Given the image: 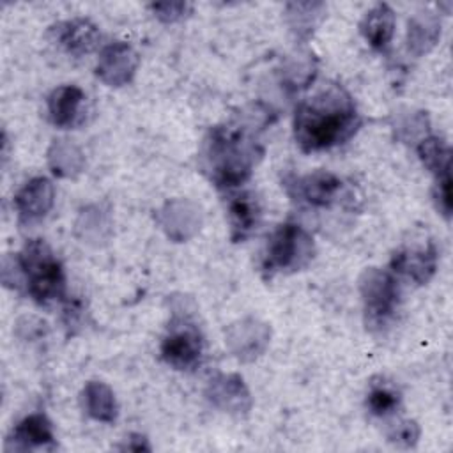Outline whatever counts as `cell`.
<instances>
[{"label": "cell", "instance_id": "obj_1", "mask_svg": "<svg viewBox=\"0 0 453 453\" xmlns=\"http://www.w3.org/2000/svg\"><path fill=\"white\" fill-rule=\"evenodd\" d=\"M271 122L265 108L253 106L230 122L218 124L202 140L198 163L207 179L219 189L244 184L264 156L260 131Z\"/></svg>", "mask_w": 453, "mask_h": 453}, {"label": "cell", "instance_id": "obj_2", "mask_svg": "<svg viewBox=\"0 0 453 453\" xmlns=\"http://www.w3.org/2000/svg\"><path fill=\"white\" fill-rule=\"evenodd\" d=\"M352 96L340 83L326 81L296 108L294 138L304 152H319L345 143L361 127Z\"/></svg>", "mask_w": 453, "mask_h": 453}, {"label": "cell", "instance_id": "obj_3", "mask_svg": "<svg viewBox=\"0 0 453 453\" xmlns=\"http://www.w3.org/2000/svg\"><path fill=\"white\" fill-rule=\"evenodd\" d=\"M21 281L27 294L41 306L65 297V273L50 244L42 239H30L16 255Z\"/></svg>", "mask_w": 453, "mask_h": 453}, {"label": "cell", "instance_id": "obj_4", "mask_svg": "<svg viewBox=\"0 0 453 453\" xmlns=\"http://www.w3.org/2000/svg\"><path fill=\"white\" fill-rule=\"evenodd\" d=\"M315 257V242L301 225L287 221L280 225L267 239L260 271L265 278L274 274H290L304 269Z\"/></svg>", "mask_w": 453, "mask_h": 453}, {"label": "cell", "instance_id": "obj_5", "mask_svg": "<svg viewBox=\"0 0 453 453\" xmlns=\"http://www.w3.org/2000/svg\"><path fill=\"white\" fill-rule=\"evenodd\" d=\"M365 324L372 331H382L396 317L400 306V285L391 271L368 267L359 278Z\"/></svg>", "mask_w": 453, "mask_h": 453}, {"label": "cell", "instance_id": "obj_6", "mask_svg": "<svg viewBox=\"0 0 453 453\" xmlns=\"http://www.w3.org/2000/svg\"><path fill=\"white\" fill-rule=\"evenodd\" d=\"M159 352L161 359L175 370H189L200 363L203 354V336L188 313L177 315L173 311L166 334L161 340Z\"/></svg>", "mask_w": 453, "mask_h": 453}, {"label": "cell", "instance_id": "obj_7", "mask_svg": "<svg viewBox=\"0 0 453 453\" xmlns=\"http://www.w3.org/2000/svg\"><path fill=\"white\" fill-rule=\"evenodd\" d=\"M285 186L292 200H297L308 207H329L338 202L343 189L342 179L326 170L292 177Z\"/></svg>", "mask_w": 453, "mask_h": 453}, {"label": "cell", "instance_id": "obj_8", "mask_svg": "<svg viewBox=\"0 0 453 453\" xmlns=\"http://www.w3.org/2000/svg\"><path fill=\"white\" fill-rule=\"evenodd\" d=\"M271 340V327L260 319L244 317L230 324L225 331V342L230 352L242 363L260 357Z\"/></svg>", "mask_w": 453, "mask_h": 453}, {"label": "cell", "instance_id": "obj_9", "mask_svg": "<svg viewBox=\"0 0 453 453\" xmlns=\"http://www.w3.org/2000/svg\"><path fill=\"white\" fill-rule=\"evenodd\" d=\"M136 50L124 41L106 44L96 64V76L108 87L127 85L138 69Z\"/></svg>", "mask_w": 453, "mask_h": 453}, {"label": "cell", "instance_id": "obj_10", "mask_svg": "<svg viewBox=\"0 0 453 453\" xmlns=\"http://www.w3.org/2000/svg\"><path fill=\"white\" fill-rule=\"evenodd\" d=\"M389 267L393 274L425 285L437 271V248L432 241L419 246H402L391 255Z\"/></svg>", "mask_w": 453, "mask_h": 453}, {"label": "cell", "instance_id": "obj_11", "mask_svg": "<svg viewBox=\"0 0 453 453\" xmlns=\"http://www.w3.org/2000/svg\"><path fill=\"white\" fill-rule=\"evenodd\" d=\"M207 400L219 411L244 416L251 409V393L239 373H221L211 379L205 389Z\"/></svg>", "mask_w": 453, "mask_h": 453}, {"label": "cell", "instance_id": "obj_12", "mask_svg": "<svg viewBox=\"0 0 453 453\" xmlns=\"http://www.w3.org/2000/svg\"><path fill=\"white\" fill-rule=\"evenodd\" d=\"M226 219L232 242L246 241L260 225L262 205L260 198L251 189H242L228 196Z\"/></svg>", "mask_w": 453, "mask_h": 453}, {"label": "cell", "instance_id": "obj_13", "mask_svg": "<svg viewBox=\"0 0 453 453\" xmlns=\"http://www.w3.org/2000/svg\"><path fill=\"white\" fill-rule=\"evenodd\" d=\"M57 448L53 425L42 412L25 416L11 432L5 442L7 451L53 449Z\"/></svg>", "mask_w": 453, "mask_h": 453}, {"label": "cell", "instance_id": "obj_14", "mask_svg": "<svg viewBox=\"0 0 453 453\" xmlns=\"http://www.w3.org/2000/svg\"><path fill=\"white\" fill-rule=\"evenodd\" d=\"M157 221L170 239L182 242L196 234L202 225V214L195 203L184 198H175L163 205Z\"/></svg>", "mask_w": 453, "mask_h": 453}, {"label": "cell", "instance_id": "obj_15", "mask_svg": "<svg viewBox=\"0 0 453 453\" xmlns=\"http://www.w3.org/2000/svg\"><path fill=\"white\" fill-rule=\"evenodd\" d=\"M55 202V188L46 177H34L14 195V209L21 221L32 223L44 218Z\"/></svg>", "mask_w": 453, "mask_h": 453}, {"label": "cell", "instance_id": "obj_16", "mask_svg": "<svg viewBox=\"0 0 453 453\" xmlns=\"http://www.w3.org/2000/svg\"><path fill=\"white\" fill-rule=\"evenodd\" d=\"M55 41L71 55L81 57L94 51L101 41L97 25L87 18L60 21L51 28Z\"/></svg>", "mask_w": 453, "mask_h": 453}, {"label": "cell", "instance_id": "obj_17", "mask_svg": "<svg viewBox=\"0 0 453 453\" xmlns=\"http://www.w3.org/2000/svg\"><path fill=\"white\" fill-rule=\"evenodd\" d=\"M85 94L76 85H62L48 96V115L53 126L67 129L76 127L83 120Z\"/></svg>", "mask_w": 453, "mask_h": 453}, {"label": "cell", "instance_id": "obj_18", "mask_svg": "<svg viewBox=\"0 0 453 453\" xmlns=\"http://www.w3.org/2000/svg\"><path fill=\"white\" fill-rule=\"evenodd\" d=\"M395 23L393 9L388 4H377L363 16L359 30L373 50L384 51L393 39Z\"/></svg>", "mask_w": 453, "mask_h": 453}, {"label": "cell", "instance_id": "obj_19", "mask_svg": "<svg viewBox=\"0 0 453 453\" xmlns=\"http://www.w3.org/2000/svg\"><path fill=\"white\" fill-rule=\"evenodd\" d=\"M441 37V21L432 12H418L407 25V50L414 57L428 53Z\"/></svg>", "mask_w": 453, "mask_h": 453}, {"label": "cell", "instance_id": "obj_20", "mask_svg": "<svg viewBox=\"0 0 453 453\" xmlns=\"http://www.w3.org/2000/svg\"><path fill=\"white\" fill-rule=\"evenodd\" d=\"M83 407L87 414L101 423H113L119 414V405L113 389L101 380H88L83 388Z\"/></svg>", "mask_w": 453, "mask_h": 453}, {"label": "cell", "instance_id": "obj_21", "mask_svg": "<svg viewBox=\"0 0 453 453\" xmlns=\"http://www.w3.org/2000/svg\"><path fill=\"white\" fill-rule=\"evenodd\" d=\"M48 165L51 172L60 179H74L85 166V156L81 149L71 140H53L48 149Z\"/></svg>", "mask_w": 453, "mask_h": 453}, {"label": "cell", "instance_id": "obj_22", "mask_svg": "<svg viewBox=\"0 0 453 453\" xmlns=\"http://www.w3.org/2000/svg\"><path fill=\"white\" fill-rule=\"evenodd\" d=\"M317 76V58L311 51H296L287 57L281 69V83L288 92L308 88Z\"/></svg>", "mask_w": 453, "mask_h": 453}, {"label": "cell", "instance_id": "obj_23", "mask_svg": "<svg viewBox=\"0 0 453 453\" xmlns=\"http://www.w3.org/2000/svg\"><path fill=\"white\" fill-rule=\"evenodd\" d=\"M326 5L322 2H292L285 7L290 30L297 39H308L322 18Z\"/></svg>", "mask_w": 453, "mask_h": 453}, {"label": "cell", "instance_id": "obj_24", "mask_svg": "<svg viewBox=\"0 0 453 453\" xmlns=\"http://www.w3.org/2000/svg\"><path fill=\"white\" fill-rule=\"evenodd\" d=\"M416 152L423 163V166L434 173V177L444 175L449 172V159H451V150L449 145L439 138V136H425L423 140L418 142Z\"/></svg>", "mask_w": 453, "mask_h": 453}, {"label": "cell", "instance_id": "obj_25", "mask_svg": "<svg viewBox=\"0 0 453 453\" xmlns=\"http://www.w3.org/2000/svg\"><path fill=\"white\" fill-rule=\"evenodd\" d=\"M402 402V395L391 382H373L366 395V409L377 418L393 414Z\"/></svg>", "mask_w": 453, "mask_h": 453}, {"label": "cell", "instance_id": "obj_26", "mask_svg": "<svg viewBox=\"0 0 453 453\" xmlns=\"http://www.w3.org/2000/svg\"><path fill=\"white\" fill-rule=\"evenodd\" d=\"M419 425L414 419H402L388 432V441L396 448H414L419 439Z\"/></svg>", "mask_w": 453, "mask_h": 453}, {"label": "cell", "instance_id": "obj_27", "mask_svg": "<svg viewBox=\"0 0 453 453\" xmlns=\"http://www.w3.org/2000/svg\"><path fill=\"white\" fill-rule=\"evenodd\" d=\"M428 117L425 111H414V113H409L405 115L400 124L396 126V131H398V136L405 142L409 140H414L416 136H421V140L425 136H428Z\"/></svg>", "mask_w": 453, "mask_h": 453}, {"label": "cell", "instance_id": "obj_28", "mask_svg": "<svg viewBox=\"0 0 453 453\" xmlns=\"http://www.w3.org/2000/svg\"><path fill=\"white\" fill-rule=\"evenodd\" d=\"M149 9L154 12V16L163 23H175L186 18L193 5L188 2H156L150 4Z\"/></svg>", "mask_w": 453, "mask_h": 453}, {"label": "cell", "instance_id": "obj_29", "mask_svg": "<svg viewBox=\"0 0 453 453\" xmlns=\"http://www.w3.org/2000/svg\"><path fill=\"white\" fill-rule=\"evenodd\" d=\"M432 196H434L437 211L446 219H449V216H451V173L449 172L435 177Z\"/></svg>", "mask_w": 453, "mask_h": 453}, {"label": "cell", "instance_id": "obj_30", "mask_svg": "<svg viewBox=\"0 0 453 453\" xmlns=\"http://www.w3.org/2000/svg\"><path fill=\"white\" fill-rule=\"evenodd\" d=\"M122 449H129V451H150V444L149 439L142 434H131L129 439L126 441V444L122 446Z\"/></svg>", "mask_w": 453, "mask_h": 453}]
</instances>
